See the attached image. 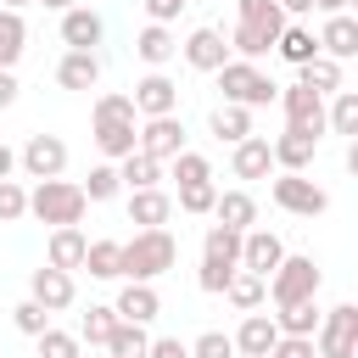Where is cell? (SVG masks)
Returning a JSON list of instances; mask_svg holds the SVG:
<instances>
[{"label":"cell","instance_id":"obj_2","mask_svg":"<svg viewBox=\"0 0 358 358\" xmlns=\"http://www.w3.org/2000/svg\"><path fill=\"white\" fill-rule=\"evenodd\" d=\"M241 268V229H224V224H207V235H201V274H196V285L201 291H213V296H224V285H229V274Z\"/></svg>","mask_w":358,"mask_h":358},{"label":"cell","instance_id":"obj_36","mask_svg":"<svg viewBox=\"0 0 358 358\" xmlns=\"http://www.w3.org/2000/svg\"><path fill=\"white\" fill-rule=\"evenodd\" d=\"M145 324H129V319H117L112 324V336H106V352L112 358H145Z\"/></svg>","mask_w":358,"mask_h":358},{"label":"cell","instance_id":"obj_22","mask_svg":"<svg viewBox=\"0 0 358 358\" xmlns=\"http://www.w3.org/2000/svg\"><path fill=\"white\" fill-rule=\"evenodd\" d=\"M56 84L62 90H95L101 84V56L95 50H67L56 62Z\"/></svg>","mask_w":358,"mask_h":358},{"label":"cell","instance_id":"obj_55","mask_svg":"<svg viewBox=\"0 0 358 358\" xmlns=\"http://www.w3.org/2000/svg\"><path fill=\"white\" fill-rule=\"evenodd\" d=\"M34 6H50V11H67V6H78V0H34Z\"/></svg>","mask_w":358,"mask_h":358},{"label":"cell","instance_id":"obj_14","mask_svg":"<svg viewBox=\"0 0 358 358\" xmlns=\"http://www.w3.org/2000/svg\"><path fill=\"white\" fill-rule=\"evenodd\" d=\"M280 257H285V241L274 235V229H246L241 235V268H252V274H274L280 268Z\"/></svg>","mask_w":358,"mask_h":358},{"label":"cell","instance_id":"obj_6","mask_svg":"<svg viewBox=\"0 0 358 358\" xmlns=\"http://www.w3.org/2000/svg\"><path fill=\"white\" fill-rule=\"evenodd\" d=\"M313 352H319V358H352V352H358V308H352V302H336L330 313H319Z\"/></svg>","mask_w":358,"mask_h":358},{"label":"cell","instance_id":"obj_28","mask_svg":"<svg viewBox=\"0 0 358 358\" xmlns=\"http://www.w3.org/2000/svg\"><path fill=\"white\" fill-rule=\"evenodd\" d=\"M117 179H123V190L162 185V162H157V157H145V151H129V157H117Z\"/></svg>","mask_w":358,"mask_h":358},{"label":"cell","instance_id":"obj_8","mask_svg":"<svg viewBox=\"0 0 358 358\" xmlns=\"http://www.w3.org/2000/svg\"><path fill=\"white\" fill-rule=\"evenodd\" d=\"M274 101L285 106V129H302V134L324 140V95H319V90H308V84H285Z\"/></svg>","mask_w":358,"mask_h":358},{"label":"cell","instance_id":"obj_39","mask_svg":"<svg viewBox=\"0 0 358 358\" xmlns=\"http://www.w3.org/2000/svg\"><path fill=\"white\" fill-rule=\"evenodd\" d=\"M90 123H140V112H134V101H129V95H117V90H112V95H101V101H95Z\"/></svg>","mask_w":358,"mask_h":358},{"label":"cell","instance_id":"obj_38","mask_svg":"<svg viewBox=\"0 0 358 358\" xmlns=\"http://www.w3.org/2000/svg\"><path fill=\"white\" fill-rule=\"evenodd\" d=\"M117 246H123V241H90V246H84V268H90L95 280H117Z\"/></svg>","mask_w":358,"mask_h":358},{"label":"cell","instance_id":"obj_1","mask_svg":"<svg viewBox=\"0 0 358 358\" xmlns=\"http://www.w3.org/2000/svg\"><path fill=\"white\" fill-rule=\"evenodd\" d=\"M179 263V241L168 229H134V241L117 246V280H157Z\"/></svg>","mask_w":358,"mask_h":358},{"label":"cell","instance_id":"obj_54","mask_svg":"<svg viewBox=\"0 0 358 358\" xmlns=\"http://www.w3.org/2000/svg\"><path fill=\"white\" fill-rule=\"evenodd\" d=\"M347 6H352V0H313V11H324V17H330V11H347Z\"/></svg>","mask_w":358,"mask_h":358},{"label":"cell","instance_id":"obj_16","mask_svg":"<svg viewBox=\"0 0 358 358\" xmlns=\"http://www.w3.org/2000/svg\"><path fill=\"white\" fill-rule=\"evenodd\" d=\"M313 151H319V140H313V134H302V129H285V134H274V140H268V157H274V168H280V173H308Z\"/></svg>","mask_w":358,"mask_h":358},{"label":"cell","instance_id":"obj_15","mask_svg":"<svg viewBox=\"0 0 358 358\" xmlns=\"http://www.w3.org/2000/svg\"><path fill=\"white\" fill-rule=\"evenodd\" d=\"M229 341H235V358H268V347L280 341V324H274V313H257L252 308Z\"/></svg>","mask_w":358,"mask_h":358},{"label":"cell","instance_id":"obj_27","mask_svg":"<svg viewBox=\"0 0 358 358\" xmlns=\"http://www.w3.org/2000/svg\"><path fill=\"white\" fill-rule=\"evenodd\" d=\"M274 50H280L291 67H302V62H313V56H319V39H313V28L285 22V28H280V39H274Z\"/></svg>","mask_w":358,"mask_h":358},{"label":"cell","instance_id":"obj_43","mask_svg":"<svg viewBox=\"0 0 358 358\" xmlns=\"http://www.w3.org/2000/svg\"><path fill=\"white\" fill-rule=\"evenodd\" d=\"M235 11H241V22H263V28H285V11H280L274 0H235Z\"/></svg>","mask_w":358,"mask_h":358},{"label":"cell","instance_id":"obj_34","mask_svg":"<svg viewBox=\"0 0 358 358\" xmlns=\"http://www.w3.org/2000/svg\"><path fill=\"white\" fill-rule=\"evenodd\" d=\"M324 129L330 134H358V90H336V101L324 106Z\"/></svg>","mask_w":358,"mask_h":358},{"label":"cell","instance_id":"obj_20","mask_svg":"<svg viewBox=\"0 0 358 358\" xmlns=\"http://www.w3.org/2000/svg\"><path fill=\"white\" fill-rule=\"evenodd\" d=\"M84 246H90V235L78 229V224H56L50 229V246H45V263L50 268H84Z\"/></svg>","mask_w":358,"mask_h":358},{"label":"cell","instance_id":"obj_51","mask_svg":"<svg viewBox=\"0 0 358 358\" xmlns=\"http://www.w3.org/2000/svg\"><path fill=\"white\" fill-rule=\"evenodd\" d=\"M11 101H17V73H11V67H0V112H6Z\"/></svg>","mask_w":358,"mask_h":358},{"label":"cell","instance_id":"obj_9","mask_svg":"<svg viewBox=\"0 0 358 358\" xmlns=\"http://www.w3.org/2000/svg\"><path fill=\"white\" fill-rule=\"evenodd\" d=\"M17 162H22L28 179H62V168H67V140H62V134H28V145L17 151Z\"/></svg>","mask_w":358,"mask_h":358},{"label":"cell","instance_id":"obj_45","mask_svg":"<svg viewBox=\"0 0 358 358\" xmlns=\"http://www.w3.org/2000/svg\"><path fill=\"white\" fill-rule=\"evenodd\" d=\"M168 162H173V179H179V185L213 179V168H207V157H201V151H179V157H168Z\"/></svg>","mask_w":358,"mask_h":358},{"label":"cell","instance_id":"obj_17","mask_svg":"<svg viewBox=\"0 0 358 358\" xmlns=\"http://www.w3.org/2000/svg\"><path fill=\"white\" fill-rule=\"evenodd\" d=\"M168 218H173V196H168L162 185L129 190V224H140V229H168Z\"/></svg>","mask_w":358,"mask_h":358},{"label":"cell","instance_id":"obj_56","mask_svg":"<svg viewBox=\"0 0 358 358\" xmlns=\"http://www.w3.org/2000/svg\"><path fill=\"white\" fill-rule=\"evenodd\" d=\"M0 6H6V11H22V6H34V0H0Z\"/></svg>","mask_w":358,"mask_h":358},{"label":"cell","instance_id":"obj_24","mask_svg":"<svg viewBox=\"0 0 358 358\" xmlns=\"http://www.w3.org/2000/svg\"><path fill=\"white\" fill-rule=\"evenodd\" d=\"M134 56H140L145 67H162V62H173V56H179V39H173V28H168V22H145V28H140V39H134Z\"/></svg>","mask_w":358,"mask_h":358},{"label":"cell","instance_id":"obj_23","mask_svg":"<svg viewBox=\"0 0 358 358\" xmlns=\"http://www.w3.org/2000/svg\"><path fill=\"white\" fill-rule=\"evenodd\" d=\"M213 218L224 224V229H252L257 224V201H252V190H218L213 196Z\"/></svg>","mask_w":358,"mask_h":358},{"label":"cell","instance_id":"obj_13","mask_svg":"<svg viewBox=\"0 0 358 358\" xmlns=\"http://www.w3.org/2000/svg\"><path fill=\"white\" fill-rule=\"evenodd\" d=\"M313 39H319V56H330V62H352V56H358V17H352V11H330L324 28H319Z\"/></svg>","mask_w":358,"mask_h":358},{"label":"cell","instance_id":"obj_18","mask_svg":"<svg viewBox=\"0 0 358 358\" xmlns=\"http://www.w3.org/2000/svg\"><path fill=\"white\" fill-rule=\"evenodd\" d=\"M179 50H185V62H190L196 73H218V67L229 62V39H224L218 28H196Z\"/></svg>","mask_w":358,"mask_h":358},{"label":"cell","instance_id":"obj_30","mask_svg":"<svg viewBox=\"0 0 358 358\" xmlns=\"http://www.w3.org/2000/svg\"><path fill=\"white\" fill-rule=\"evenodd\" d=\"M90 134H95V145H101V157H129L134 151V134H140V123H90Z\"/></svg>","mask_w":358,"mask_h":358},{"label":"cell","instance_id":"obj_31","mask_svg":"<svg viewBox=\"0 0 358 358\" xmlns=\"http://www.w3.org/2000/svg\"><path fill=\"white\" fill-rule=\"evenodd\" d=\"M274 324H280V336H313V330H319V302H313V296L285 302V308L274 313Z\"/></svg>","mask_w":358,"mask_h":358},{"label":"cell","instance_id":"obj_47","mask_svg":"<svg viewBox=\"0 0 358 358\" xmlns=\"http://www.w3.org/2000/svg\"><path fill=\"white\" fill-rule=\"evenodd\" d=\"M11 324H17L22 336H39V330L50 324V313H45V308H39L34 296H28V302H17V308H11Z\"/></svg>","mask_w":358,"mask_h":358},{"label":"cell","instance_id":"obj_3","mask_svg":"<svg viewBox=\"0 0 358 358\" xmlns=\"http://www.w3.org/2000/svg\"><path fill=\"white\" fill-rule=\"evenodd\" d=\"M84 207H90V201H84V190H78L73 179H39V185L28 190V213H34L39 224H50V229H56V224H78Z\"/></svg>","mask_w":358,"mask_h":358},{"label":"cell","instance_id":"obj_35","mask_svg":"<svg viewBox=\"0 0 358 358\" xmlns=\"http://www.w3.org/2000/svg\"><path fill=\"white\" fill-rule=\"evenodd\" d=\"M213 134H218V140H229V145H235V140H246V134H252V106L224 101V106L213 112Z\"/></svg>","mask_w":358,"mask_h":358},{"label":"cell","instance_id":"obj_49","mask_svg":"<svg viewBox=\"0 0 358 358\" xmlns=\"http://www.w3.org/2000/svg\"><path fill=\"white\" fill-rule=\"evenodd\" d=\"M145 358H190V347L179 336H157V341H145Z\"/></svg>","mask_w":358,"mask_h":358},{"label":"cell","instance_id":"obj_37","mask_svg":"<svg viewBox=\"0 0 358 358\" xmlns=\"http://www.w3.org/2000/svg\"><path fill=\"white\" fill-rule=\"evenodd\" d=\"M112 324H117V313H112L106 302H90V313L78 319V341H90V347H106Z\"/></svg>","mask_w":358,"mask_h":358},{"label":"cell","instance_id":"obj_29","mask_svg":"<svg viewBox=\"0 0 358 358\" xmlns=\"http://www.w3.org/2000/svg\"><path fill=\"white\" fill-rule=\"evenodd\" d=\"M224 296H229L241 313H252V308H263L268 280H263V274H252V268H235V274H229V285H224Z\"/></svg>","mask_w":358,"mask_h":358},{"label":"cell","instance_id":"obj_44","mask_svg":"<svg viewBox=\"0 0 358 358\" xmlns=\"http://www.w3.org/2000/svg\"><path fill=\"white\" fill-rule=\"evenodd\" d=\"M17 218H28V190L17 179H0V224H17Z\"/></svg>","mask_w":358,"mask_h":358},{"label":"cell","instance_id":"obj_46","mask_svg":"<svg viewBox=\"0 0 358 358\" xmlns=\"http://www.w3.org/2000/svg\"><path fill=\"white\" fill-rule=\"evenodd\" d=\"M190 358H235V341H229L224 330H201V336L190 341Z\"/></svg>","mask_w":358,"mask_h":358},{"label":"cell","instance_id":"obj_21","mask_svg":"<svg viewBox=\"0 0 358 358\" xmlns=\"http://www.w3.org/2000/svg\"><path fill=\"white\" fill-rule=\"evenodd\" d=\"M62 45L67 50H95L101 45V17L90 6H67L62 11Z\"/></svg>","mask_w":358,"mask_h":358},{"label":"cell","instance_id":"obj_7","mask_svg":"<svg viewBox=\"0 0 358 358\" xmlns=\"http://www.w3.org/2000/svg\"><path fill=\"white\" fill-rule=\"evenodd\" d=\"M268 196H274V207H285V213H296V218H319V213L330 207L324 185H313L308 173H280V179L268 185Z\"/></svg>","mask_w":358,"mask_h":358},{"label":"cell","instance_id":"obj_32","mask_svg":"<svg viewBox=\"0 0 358 358\" xmlns=\"http://www.w3.org/2000/svg\"><path fill=\"white\" fill-rule=\"evenodd\" d=\"M22 50H28V22H22V11L0 6V67H17Z\"/></svg>","mask_w":358,"mask_h":358},{"label":"cell","instance_id":"obj_41","mask_svg":"<svg viewBox=\"0 0 358 358\" xmlns=\"http://www.w3.org/2000/svg\"><path fill=\"white\" fill-rule=\"evenodd\" d=\"M213 196H218V185H213V179L179 185V213H190V218H207V213H213Z\"/></svg>","mask_w":358,"mask_h":358},{"label":"cell","instance_id":"obj_48","mask_svg":"<svg viewBox=\"0 0 358 358\" xmlns=\"http://www.w3.org/2000/svg\"><path fill=\"white\" fill-rule=\"evenodd\" d=\"M268 358H319V352H313V336H280Z\"/></svg>","mask_w":358,"mask_h":358},{"label":"cell","instance_id":"obj_4","mask_svg":"<svg viewBox=\"0 0 358 358\" xmlns=\"http://www.w3.org/2000/svg\"><path fill=\"white\" fill-rule=\"evenodd\" d=\"M218 90H224V101H235V106H268V101L280 95V84H274L257 62H241V56H229V62L218 67Z\"/></svg>","mask_w":358,"mask_h":358},{"label":"cell","instance_id":"obj_53","mask_svg":"<svg viewBox=\"0 0 358 358\" xmlns=\"http://www.w3.org/2000/svg\"><path fill=\"white\" fill-rule=\"evenodd\" d=\"M11 168H17V151L0 140V179H11Z\"/></svg>","mask_w":358,"mask_h":358},{"label":"cell","instance_id":"obj_42","mask_svg":"<svg viewBox=\"0 0 358 358\" xmlns=\"http://www.w3.org/2000/svg\"><path fill=\"white\" fill-rule=\"evenodd\" d=\"M34 341H39V358H78V347H84L78 336H67V330H50V324H45Z\"/></svg>","mask_w":358,"mask_h":358},{"label":"cell","instance_id":"obj_11","mask_svg":"<svg viewBox=\"0 0 358 358\" xmlns=\"http://www.w3.org/2000/svg\"><path fill=\"white\" fill-rule=\"evenodd\" d=\"M28 296H34L45 313H62V308H73L78 285H73V274H67V268H50V263H39V268L28 274Z\"/></svg>","mask_w":358,"mask_h":358},{"label":"cell","instance_id":"obj_26","mask_svg":"<svg viewBox=\"0 0 358 358\" xmlns=\"http://www.w3.org/2000/svg\"><path fill=\"white\" fill-rule=\"evenodd\" d=\"M274 39H280V28H263V22H235L229 50H235L241 62H257V56H268V50H274Z\"/></svg>","mask_w":358,"mask_h":358},{"label":"cell","instance_id":"obj_33","mask_svg":"<svg viewBox=\"0 0 358 358\" xmlns=\"http://www.w3.org/2000/svg\"><path fill=\"white\" fill-rule=\"evenodd\" d=\"M296 84H308V90H319V95H336V90H341V62L313 56V62L296 67Z\"/></svg>","mask_w":358,"mask_h":358},{"label":"cell","instance_id":"obj_52","mask_svg":"<svg viewBox=\"0 0 358 358\" xmlns=\"http://www.w3.org/2000/svg\"><path fill=\"white\" fill-rule=\"evenodd\" d=\"M285 17H302V11H313V0H274Z\"/></svg>","mask_w":358,"mask_h":358},{"label":"cell","instance_id":"obj_19","mask_svg":"<svg viewBox=\"0 0 358 358\" xmlns=\"http://www.w3.org/2000/svg\"><path fill=\"white\" fill-rule=\"evenodd\" d=\"M112 313H117V319H129V324H151V319L162 313V296L151 291V280H129V285L117 291Z\"/></svg>","mask_w":358,"mask_h":358},{"label":"cell","instance_id":"obj_10","mask_svg":"<svg viewBox=\"0 0 358 358\" xmlns=\"http://www.w3.org/2000/svg\"><path fill=\"white\" fill-rule=\"evenodd\" d=\"M134 151H145V157H157V162L179 157V151H185V123H179V112H168V117H145L140 134H134Z\"/></svg>","mask_w":358,"mask_h":358},{"label":"cell","instance_id":"obj_40","mask_svg":"<svg viewBox=\"0 0 358 358\" xmlns=\"http://www.w3.org/2000/svg\"><path fill=\"white\" fill-rule=\"evenodd\" d=\"M78 190H84V201H112V196L123 190V179H117L112 162H101V168H90V179H84Z\"/></svg>","mask_w":358,"mask_h":358},{"label":"cell","instance_id":"obj_12","mask_svg":"<svg viewBox=\"0 0 358 358\" xmlns=\"http://www.w3.org/2000/svg\"><path fill=\"white\" fill-rule=\"evenodd\" d=\"M129 101H134V112H140V117H168V112H179V84H173L168 73H157V67H151V73L134 84V95H129Z\"/></svg>","mask_w":358,"mask_h":358},{"label":"cell","instance_id":"obj_5","mask_svg":"<svg viewBox=\"0 0 358 358\" xmlns=\"http://www.w3.org/2000/svg\"><path fill=\"white\" fill-rule=\"evenodd\" d=\"M319 280H324V274H319V263H313V257H291V252H285V257H280V268L268 274V302H274V308H285V302L319 296Z\"/></svg>","mask_w":358,"mask_h":358},{"label":"cell","instance_id":"obj_25","mask_svg":"<svg viewBox=\"0 0 358 358\" xmlns=\"http://www.w3.org/2000/svg\"><path fill=\"white\" fill-rule=\"evenodd\" d=\"M229 168H235V179H268V173H274L268 140H257V134L235 140V157H229Z\"/></svg>","mask_w":358,"mask_h":358},{"label":"cell","instance_id":"obj_50","mask_svg":"<svg viewBox=\"0 0 358 358\" xmlns=\"http://www.w3.org/2000/svg\"><path fill=\"white\" fill-rule=\"evenodd\" d=\"M140 6H145V17H151V22H173V17L185 11V0H140Z\"/></svg>","mask_w":358,"mask_h":358}]
</instances>
